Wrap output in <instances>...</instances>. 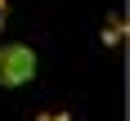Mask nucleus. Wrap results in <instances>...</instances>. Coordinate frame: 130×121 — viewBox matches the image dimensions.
Returning a JSON list of instances; mask_svg holds the SVG:
<instances>
[{
	"mask_svg": "<svg viewBox=\"0 0 130 121\" xmlns=\"http://www.w3.org/2000/svg\"><path fill=\"white\" fill-rule=\"evenodd\" d=\"M36 76V49L27 45H5L0 49V81L5 85H27Z\"/></svg>",
	"mask_w": 130,
	"mask_h": 121,
	"instance_id": "1",
	"label": "nucleus"
},
{
	"mask_svg": "<svg viewBox=\"0 0 130 121\" xmlns=\"http://www.w3.org/2000/svg\"><path fill=\"white\" fill-rule=\"evenodd\" d=\"M36 121H72L67 112H45V117H36Z\"/></svg>",
	"mask_w": 130,
	"mask_h": 121,
	"instance_id": "2",
	"label": "nucleus"
},
{
	"mask_svg": "<svg viewBox=\"0 0 130 121\" xmlns=\"http://www.w3.org/2000/svg\"><path fill=\"white\" fill-rule=\"evenodd\" d=\"M0 27H5V0H0Z\"/></svg>",
	"mask_w": 130,
	"mask_h": 121,
	"instance_id": "3",
	"label": "nucleus"
}]
</instances>
